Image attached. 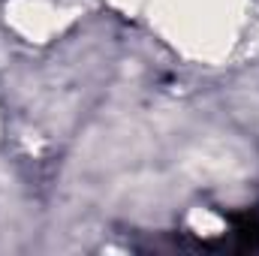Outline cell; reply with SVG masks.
Instances as JSON below:
<instances>
[{
    "label": "cell",
    "instance_id": "obj_1",
    "mask_svg": "<svg viewBox=\"0 0 259 256\" xmlns=\"http://www.w3.org/2000/svg\"><path fill=\"white\" fill-rule=\"evenodd\" d=\"M235 238V250H259V211H229L226 214Z\"/></svg>",
    "mask_w": 259,
    "mask_h": 256
}]
</instances>
